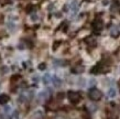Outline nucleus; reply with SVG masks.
<instances>
[{"label":"nucleus","instance_id":"1","mask_svg":"<svg viewBox=\"0 0 120 119\" xmlns=\"http://www.w3.org/2000/svg\"><path fill=\"white\" fill-rule=\"evenodd\" d=\"M89 97L93 99V100H99L101 98V92L96 88H93V89L89 92Z\"/></svg>","mask_w":120,"mask_h":119},{"label":"nucleus","instance_id":"2","mask_svg":"<svg viewBox=\"0 0 120 119\" xmlns=\"http://www.w3.org/2000/svg\"><path fill=\"white\" fill-rule=\"evenodd\" d=\"M68 97H69V100L72 101V103H77V101L80 99L79 94L76 93V92H69Z\"/></svg>","mask_w":120,"mask_h":119},{"label":"nucleus","instance_id":"3","mask_svg":"<svg viewBox=\"0 0 120 119\" xmlns=\"http://www.w3.org/2000/svg\"><path fill=\"white\" fill-rule=\"evenodd\" d=\"M107 96H108L109 98H115L117 96V89L116 88H113V87L109 88L108 92H107Z\"/></svg>","mask_w":120,"mask_h":119},{"label":"nucleus","instance_id":"4","mask_svg":"<svg viewBox=\"0 0 120 119\" xmlns=\"http://www.w3.org/2000/svg\"><path fill=\"white\" fill-rule=\"evenodd\" d=\"M42 116H43V111L42 110H37V111H34L31 116V119H41L42 118Z\"/></svg>","mask_w":120,"mask_h":119},{"label":"nucleus","instance_id":"5","mask_svg":"<svg viewBox=\"0 0 120 119\" xmlns=\"http://www.w3.org/2000/svg\"><path fill=\"white\" fill-rule=\"evenodd\" d=\"M38 97L40 98V99H46L47 97H49V92H46V90H42V92H40L39 93V95H38Z\"/></svg>","mask_w":120,"mask_h":119},{"label":"nucleus","instance_id":"6","mask_svg":"<svg viewBox=\"0 0 120 119\" xmlns=\"http://www.w3.org/2000/svg\"><path fill=\"white\" fill-rule=\"evenodd\" d=\"M52 82V77H51V75L49 74V73H46L45 75L43 76V83L45 84V85H47V84H50Z\"/></svg>","mask_w":120,"mask_h":119},{"label":"nucleus","instance_id":"7","mask_svg":"<svg viewBox=\"0 0 120 119\" xmlns=\"http://www.w3.org/2000/svg\"><path fill=\"white\" fill-rule=\"evenodd\" d=\"M52 82H53V84H54L55 87H60L61 85H62V81L58 78V77H56V76H54V77L52 78Z\"/></svg>","mask_w":120,"mask_h":119},{"label":"nucleus","instance_id":"8","mask_svg":"<svg viewBox=\"0 0 120 119\" xmlns=\"http://www.w3.org/2000/svg\"><path fill=\"white\" fill-rule=\"evenodd\" d=\"M110 33H111V35H112L113 38H117V36H119L120 31L118 28H115V27H113L112 29H111V31H110Z\"/></svg>","mask_w":120,"mask_h":119},{"label":"nucleus","instance_id":"9","mask_svg":"<svg viewBox=\"0 0 120 119\" xmlns=\"http://www.w3.org/2000/svg\"><path fill=\"white\" fill-rule=\"evenodd\" d=\"M7 27H8V30H9V31H15V28H17L15 23V22H12V21H9V22H8Z\"/></svg>","mask_w":120,"mask_h":119},{"label":"nucleus","instance_id":"10","mask_svg":"<svg viewBox=\"0 0 120 119\" xmlns=\"http://www.w3.org/2000/svg\"><path fill=\"white\" fill-rule=\"evenodd\" d=\"M8 100H9V97L7 95H1L0 96V104H6V103H8Z\"/></svg>","mask_w":120,"mask_h":119},{"label":"nucleus","instance_id":"11","mask_svg":"<svg viewBox=\"0 0 120 119\" xmlns=\"http://www.w3.org/2000/svg\"><path fill=\"white\" fill-rule=\"evenodd\" d=\"M77 6H78V4H77L76 1H73V2L71 4V10H73V11H75V12H76L77 9H78V7H77Z\"/></svg>","mask_w":120,"mask_h":119},{"label":"nucleus","instance_id":"12","mask_svg":"<svg viewBox=\"0 0 120 119\" xmlns=\"http://www.w3.org/2000/svg\"><path fill=\"white\" fill-rule=\"evenodd\" d=\"M30 19H31L33 22H35V21H38V20H39V15H38L37 13H33V15H30Z\"/></svg>","mask_w":120,"mask_h":119},{"label":"nucleus","instance_id":"13","mask_svg":"<svg viewBox=\"0 0 120 119\" xmlns=\"http://www.w3.org/2000/svg\"><path fill=\"white\" fill-rule=\"evenodd\" d=\"M11 109H12V108H11L10 106H4V111H6V112H10Z\"/></svg>","mask_w":120,"mask_h":119},{"label":"nucleus","instance_id":"14","mask_svg":"<svg viewBox=\"0 0 120 119\" xmlns=\"http://www.w3.org/2000/svg\"><path fill=\"white\" fill-rule=\"evenodd\" d=\"M39 79H40V77H39V76H38V75H34V76H33V78H32V81H33V82H37V83H38V82H39Z\"/></svg>","mask_w":120,"mask_h":119},{"label":"nucleus","instance_id":"15","mask_svg":"<svg viewBox=\"0 0 120 119\" xmlns=\"http://www.w3.org/2000/svg\"><path fill=\"white\" fill-rule=\"evenodd\" d=\"M39 69H40L41 71H43V69H45V64H44V63H42V64H40V65H39Z\"/></svg>","mask_w":120,"mask_h":119},{"label":"nucleus","instance_id":"16","mask_svg":"<svg viewBox=\"0 0 120 119\" xmlns=\"http://www.w3.org/2000/svg\"><path fill=\"white\" fill-rule=\"evenodd\" d=\"M85 84V79H79V85H84Z\"/></svg>","mask_w":120,"mask_h":119},{"label":"nucleus","instance_id":"17","mask_svg":"<svg viewBox=\"0 0 120 119\" xmlns=\"http://www.w3.org/2000/svg\"><path fill=\"white\" fill-rule=\"evenodd\" d=\"M118 71H119V73H120V66H119V69H118Z\"/></svg>","mask_w":120,"mask_h":119}]
</instances>
